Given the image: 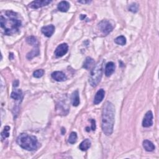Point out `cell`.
Here are the masks:
<instances>
[{
  "instance_id": "8fae6325",
  "label": "cell",
  "mask_w": 159,
  "mask_h": 159,
  "mask_svg": "<svg viewBox=\"0 0 159 159\" xmlns=\"http://www.w3.org/2000/svg\"><path fill=\"white\" fill-rule=\"evenodd\" d=\"M52 77L57 81H64L67 80L66 75L64 73L60 71L54 72L52 73Z\"/></svg>"
},
{
  "instance_id": "e0dca14e",
  "label": "cell",
  "mask_w": 159,
  "mask_h": 159,
  "mask_svg": "<svg viewBox=\"0 0 159 159\" xmlns=\"http://www.w3.org/2000/svg\"><path fill=\"white\" fill-rule=\"evenodd\" d=\"M11 97L16 100H21L23 98V93L21 89H15L11 94Z\"/></svg>"
},
{
  "instance_id": "5bb4252c",
  "label": "cell",
  "mask_w": 159,
  "mask_h": 159,
  "mask_svg": "<svg viewBox=\"0 0 159 159\" xmlns=\"http://www.w3.org/2000/svg\"><path fill=\"white\" fill-rule=\"evenodd\" d=\"M57 8L61 12H67L70 8V3L66 1H62L59 3Z\"/></svg>"
},
{
  "instance_id": "6da1fadb",
  "label": "cell",
  "mask_w": 159,
  "mask_h": 159,
  "mask_svg": "<svg viewBox=\"0 0 159 159\" xmlns=\"http://www.w3.org/2000/svg\"><path fill=\"white\" fill-rule=\"evenodd\" d=\"M0 23L4 34L7 36L17 33L22 25L18 14L12 11H7L4 12V15H1Z\"/></svg>"
},
{
  "instance_id": "7c38bea8",
  "label": "cell",
  "mask_w": 159,
  "mask_h": 159,
  "mask_svg": "<svg viewBox=\"0 0 159 159\" xmlns=\"http://www.w3.org/2000/svg\"><path fill=\"white\" fill-rule=\"evenodd\" d=\"M115 67L116 66L113 62H108L105 67V75L106 77H110L113 73L115 70Z\"/></svg>"
},
{
  "instance_id": "4316f807",
  "label": "cell",
  "mask_w": 159,
  "mask_h": 159,
  "mask_svg": "<svg viewBox=\"0 0 159 159\" xmlns=\"http://www.w3.org/2000/svg\"><path fill=\"white\" fill-rule=\"evenodd\" d=\"M89 2H90L89 1H78V3H84V4H86V3H89Z\"/></svg>"
},
{
  "instance_id": "cb8c5ba5",
  "label": "cell",
  "mask_w": 159,
  "mask_h": 159,
  "mask_svg": "<svg viewBox=\"0 0 159 159\" xmlns=\"http://www.w3.org/2000/svg\"><path fill=\"white\" fill-rule=\"evenodd\" d=\"M44 74V70H42V69H39V70H36L33 73V76L35 78H39L40 77H42Z\"/></svg>"
},
{
  "instance_id": "52a82bcc",
  "label": "cell",
  "mask_w": 159,
  "mask_h": 159,
  "mask_svg": "<svg viewBox=\"0 0 159 159\" xmlns=\"http://www.w3.org/2000/svg\"><path fill=\"white\" fill-rule=\"evenodd\" d=\"M153 124V114L151 111H149L146 114L142 121V126L144 127H149Z\"/></svg>"
},
{
  "instance_id": "44dd1931",
  "label": "cell",
  "mask_w": 159,
  "mask_h": 159,
  "mask_svg": "<svg viewBox=\"0 0 159 159\" xmlns=\"http://www.w3.org/2000/svg\"><path fill=\"white\" fill-rule=\"evenodd\" d=\"M26 42L29 44L33 45L34 47L38 46V42L37 39L34 36H30L26 39Z\"/></svg>"
},
{
  "instance_id": "5b68a950",
  "label": "cell",
  "mask_w": 159,
  "mask_h": 159,
  "mask_svg": "<svg viewBox=\"0 0 159 159\" xmlns=\"http://www.w3.org/2000/svg\"><path fill=\"white\" fill-rule=\"evenodd\" d=\"M98 27L101 32L105 35H108L113 29V26L107 20L101 21L98 23Z\"/></svg>"
},
{
  "instance_id": "30bf717a",
  "label": "cell",
  "mask_w": 159,
  "mask_h": 159,
  "mask_svg": "<svg viewBox=\"0 0 159 159\" xmlns=\"http://www.w3.org/2000/svg\"><path fill=\"white\" fill-rule=\"evenodd\" d=\"M105 92L103 89H100V90L98 91V92L96 93L93 103L95 105H98L101 101L103 100L105 98Z\"/></svg>"
},
{
  "instance_id": "d4e9b609",
  "label": "cell",
  "mask_w": 159,
  "mask_h": 159,
  "mask_svg": "<svg viewBox=\"0 0 159 159\" xmlns=\"http://www.w3.org/2000/svg\"><path fill=\"white\" fill-rule=\"evenodd\" d=\"M138 4L136 3L131 4L129 7V10L133 12H136L138 11Z\"/></svg>"
},
{
  "instance_id": "ba28073f",
  "label": "cell",
  "mask_w": 159,
  "mask_h": 159,
  "mask_svg": "<svg viewBox=\"0 0 159 159\" xmlns=\"http://www.w3.org/2000/svg\"><path fill=\"white\" fill-rule=\"evenodd\" d=\"M51 3H52V1H49V0H37V1H32L29 6L31 8L38 9L43 6H45Z\"/></svg>"
},
{
  "instance_id": "3957f363",
  "label": "cell",
  "mask_w": 159,
  "mask_h": 159,
  "mask_svg": "<svg viewBox=\"0 0 159 159\" xmlns=\"http://www.w3.org/2000/svg\"><path fill=\"white\" fill-rule=\"evenodd\" d=\"M17 143L23 149L33 151L37 148L38 141L36 136L29 135L26 133L21 134L17 138Z\"/></svg>"
},
{
  "instance_id": "d6986e66",
  "label": "cell",
  "mask_w": 159,
  "mask_h": 159,
  "mask_svg": "<svg viewBox=\"0 0 159 159\" xmlns=\"http://www.w3.org/2000/svg\"><path fill=\"white\" fill-rule=\"evenodd\" d=\"M94 64H95L94 60L91 57H88L86 58V59L84 62V66H83V67L86 69V70H88V69L90 68Z\"/></svg>"
},
{
  "instance_id": "9c48e42d",
  "label": "cell",
  "mask_w": 159,
  "mask_h": 159,
  "mask_svg": "<svg viewBox=\"0 0 159 159\" xmlns=\"http://www.w3.org/2000/svg\"><path fill=\"white\" fill-rule=\"evenodd\" d=\"M41 31H42V32L44 34L46 37H50L52 36V34H53V32L55 31V27L52 24L45 26H44L42 27V29H41Z\"/></svg>"
},
{
  "instance_id": "484cf974",
  "label": "cell",
  "mask_w": 159,
  "mask_h": 159,
  "mask_svg": "<svg viewBox=\"0 0 159 159\" xmlns=\"http://www.w3.org/2000/svg\"><path fill=\"white\" fill-rule=\"evenodd\" d=\"M91 122H92V129L93 130H95V129H96V122H95V121L94 119H92Z\"/></svg>"
},
{
  "instance_id": "277c9868",
  "label": "cell",
  "mask_w": 159,
  "mask_h": 159,
  "mask_svg": "<svg viewBox=\"0 0 159 159\" xmlns=\"http://www.w3.org/2000/svg\"><path fill=\"white\" fill-rule=\"evenodd\" d=\"M103 64H104V60H100L91 71L89 82L93 87L97 86L101 80L103 71Z\"/></svg>"
},
{
  "instance_id": "7402d4cb",
  "label": "cell",
  "mask_w": 159,
  "mask_h": 159,
  "mask_svg": "<svg viewBox=\"0 0 159 159\" xmlns=\"http://www.w3.org/2000/svg\"><path fill=\"white\" fill-rule=\"evenodd\" d=\"M77 134L75 132L71 133L70 136L68 137V142L71 144H73L77 142Z\"/></svg>"
},
{
  "instance_id": "7a4b0ae2",
  "label": "cell",
  "mask_w": 159,
  "mask_h": 159,
  "mask_svg": "<svg viewBox=\"0 0 159 159\" xmlns=\"http://www.w3.org/2000/svg\"><path fill=\"white\" fill-rule=\"evenodd\" d=\"M115 118V108L113 103L106 102L102 112L101 127L103 133L106 136L111 135L113 132Z\"/></svg>"
},
{
  "instance_id": "2e32d148",
  "label": "cell",
  "mask_w": 159,
  "mask_h": 159,
  "mask_svg": "<svg viewBox=\"0 0 159 159\" xmlns=\"http://www.w3.org/2000/svg\"><path fill=\"white\" fill-rule=\"evenodd\" d=\"M91 144H92V143H91L90 140L88 139H86L84 140L80 144L79 148L82 151H86L91 147Z\"/></svg>"
},
{
  "instance_id": "603a6c76",
  "label": "cell",
  "mask_w": 159,
  "mask_h": 159,
  "mask_svg": "<svg viewBox=\"0 0 159 159\" xmlns=\"http://www.w3.org/2000/svg\"><path fill=\"white\" fill-rule=\"evenodd\" d=\"M10 130V127L9 126H6L4 128V130L1 133V137L3 139H5L6 138L10 136L9 130Z\"/></svg>"
},
{
  "instance_id": "8992f818",
  "label": "cell",
  "mask_w": 159,
  "mask_h": 159,
  "mask_svg": "<svg viewBox=\"0 0 159 159\" xmlns=\"http://www.w3.org/2000/svg\"><path fill=\"white\" fill-rule=\"evenodd\" d=\"M68 50V45L66 43H63L59 45L55 51V55L57 57H61L65 55Z\"/></svg>"
},
{
  "instance_id": "4fadbf2b",
  "label": "cell",
  "mask_w": 159,
  "mask_h": 159,
  "mask_svg": "<svg viewBox=\"0 0 159 159\" xmlns=\"http://www.w3.org/2000/svg\"><path fill=\"white\" fill-rule=\"evenodd\" d=\"M143 147L147 152H152L155 149L154 144L149 140H145L143 141Z\"/></svg>"
},
{
  "instance_id": "9a60e30c",
  "label": "cell",
  "mask_w": 159,
  "mask_h": 159,
  "mask_svg": "<svg viewBox=\"0 0 159 159\" xmlns=\"http://www.w3.org/2000/svg\"><path fill=\"white\" fill-rule=\"evenodd\" d=\"M72 105L74 106H78L80 105V97L78 91L76 90L72 93Z\"/></svg>"
},
{
  "instance_id": "ffe728a7",
  "label": "cell",
  "mask_w": 159,
  "mask_h": 159,
  "mask_svg": "<svg viewBox=\"0 0 159 159\" xmlns=\"http://www.w3.org/2000/svg\"><path fill=\"white\" fill-rule=\"evenodd\" d=\"M114 42L120 45H124L126 44V39L124 36H121L114 39Z\"/></svg>"
},
{
  "instance_id": "ac0fdd59",
  "label": "cell",
  "mask_w": 159,
  "mask_h": 159,
  "mask_svg": "<svg viewBox=\"0 0 159 159\" xmlns=\"http://www.w3.org/2000/svg\"><path fill=\"white\" fill-rule=\"evenodd\" d=\"M39 54V47L38 46L36 47H34V49L28 53L27 54V58L28 59H32L34 57H35Z\"/></svg>"
}]
</instances>
